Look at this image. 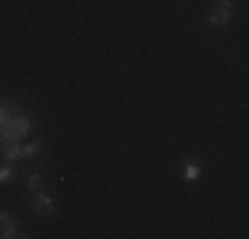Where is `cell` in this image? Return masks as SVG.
<instances>
[{
  "mask_svg": "<svg viewBox=\"0 0 249 239\" xmlns=\"http://www.w3.org/2000/svg\"><path fill=\"white\" fill-rule=\"evenodd\" d=\"M231 16H233V5H231L228 0H220V3L212 5V11L207 14V21L215 24V27H225V24L231 21Z\"/></svg>",
  "mask_w": 249,
  "mask_h": 239,
  "instance_id": "cell-1",
  "label": "cell"
},
{
  "mask_svg": "<svg viewBox=\"0 0 249 239\" xmlns=\"http://www.w3.org/2000/svg\"><path fill=\"white\" fill-rule=\"evenodd\" d=\"M5 128H11V130H5V136H8V139H19V136L29 133L32 122H29L27 117H14V120H8V122H5Z\"/></svg>",
  "mask_w": 249,
  "mask_h": 239,
  "instance_id": "cell-2",
  "label": "cell"
},
{
  "mask_svg": "<svg viewBox=\"0 0 249 239\" xmlns=\"http://www.w3.org/2000/svg\"><path fill=\"white\" fill-rule=\"evenodd\" d=\"M32 207H35V213H40V215H51L53 210H56L53 199H51L48 194H43V191H35V197H32Z\"/></svg>",
  "mask_w": 249,
  "mask_h": 239,
  "instance_id": "cell-3",
  "label": "cell"
},
{
  "mask_svg": "<svg viewBox=\"0 0 249 239\" xmlns=\"http://www.w3.org/2000/svg\"><path fill=\"white\" fill-rule=\"evenodd\" d=\"M19 231H21V226L16 223V220H11V218L0 223V237H3V239H11V237H21Z\"/></svg>",
  "mask_w": 249,
  "mask_h": 239,
  "instance_id": "cell-4",
  "label": "cell"
},
{
  "mask_svg": "<svg viewBox=\"0 0 249 239\" xmlns=\"http://www.w3.org/2000/svg\"><path fill=\"white\" fill-rule=\"evenodd\" d=\"M183 178H186V181L201 178V165L199 162H183Z\"/></svg>",
  "mask_w": 249,
  "mask_h": 239,
  "instance_id": "cell-5",
  "label": "cell"
},
{
  "mask_svg": "<svg viewBox=\"0 0 249 239\" xmlns=\"http://www.w3.org/2000/svg\"><path fill=\"white\" fill-rule=\"evenodd\" d=\"M27 189L29 191H43V176H40V173H32V176L27 178Z\"/></svg>",
  "mask_w": 249,
  "mask_h": 239,
  "instance_id": "cell-6",
  "label": "cell"
},
{
  "mask_svg": "<svg viewBox=\"0 0 249 239\" xmlns=\"http://www.w3.org/2000/svg\"><path fill=\"white\" fill-rule=\"evenodd\" d=\"M40 149H43V141H32V143H27V146H21V157H35Z\"/></svg>",
  "mask_w": 249,
  "mask_h": 239,
  "instance_id": "cell-7",
  "label": "cell"
},
{
  "mask_svg": "<svg viewBox=\"0 0 249 239\" xmlns=\"http://www.w3.org/2000/svg\"><path fill=\"white\" fill-rule=\"evenodd\" d=\"M5 159H21V146L19 143H8V146L3 149Z\"/></svg>",
  "mask_w": 249,
  "mask_h": 239,
  "instance_id": "cell-8",
  "label": "cell"
},
{
  "mask_svg": "<svg viewBox=\"0 0 249 239\" xmlns=\"http://www.w3.org/2000/svg\"><path fill=\"white\" fill-rule=\"evenodd\" d=\"M11 178H14V170L8 165H0V183H8Z\"/></svg>",
  "mask_w": 249,
  "mask_h": 239,
  "instance_id": "cell-9",
  "label": "cell"
},
{
  "mask_svg": "<svg viewBox=\"0 0 249 239\" xmlns=\"http://www.w3.org/2000/svg\"><path fill=\"white\" fill-rule=\"evenodd\" d=\"M5 122H8V120H5V112H3V106H0V128H5Z\"/></svg>",
  "mask_w": 249,
  "mask_h": 239,
  "instance_id": "cell-10",
  "label": "cell"
}]
</instances>
